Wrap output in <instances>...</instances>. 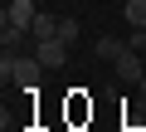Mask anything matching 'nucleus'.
Masks as SVG:
<instances>
[{
    "label": "nucleus",
    "instance_id": "obj_6",
    "mask_svg": "<svg viewBox=\"0 0 146 132\" xmlns=\"http://www.w3.org/2000/svg\"><path fill=\"white\" fill-rule=\"evenodd\" d=\"M25 39H34V34H29V29H20V25H10V20H0V44H5L10 54H15Z\"/></svg>",
    "mask_w": 146,
    "mask_h": 132
},
{
    "label": "nucleus",
    "instance_id": "obj_2",
    "mask_svg": "<svg viewBox=\"0 0 146 132\" xmlns=\"http://www.w3.org/2000/svg\"><path fill=\"white\" fill-rule=\"evenodd\" d=\"M34 54H39L44 69H63V64H68V44H63V39H39Z\"/></svg>",
    "mask_w": 146,
    "mask_h": 132
},
{
    "label": "nucleus",
    "instance_id": "obj_11",
    "mask_svg": "<svg viewBox=\"0 0 146 132\" xmlns=\"http://www.w3.org/2000/svg\"><path fill=\"white\" fill-rule=\"evenodd\" d=\"M117 5H127V0H117Z\"/></svg>",
    "mask_w": 146,
    "mask_h": 132
},
{
    "label": "nucleus",
    "instance_id": "obj_4",
    "mask_svg": "<svg viewBox=\"0 0 146 132\" xmlns=\"http://www.w3.org/2000/svg\"><path fill=\"white\" fill-rule=\"evenodd\" d=\"M34 15H39V10H34V0H10V5H5V20H10V25H20V29H29V25H34Z\"/></svg>",
    "mask_w": 146,
    "mask_h": 132
},
{
    "label": "nucleus",
    "instance_id": "obj_10",
    "mask_svg": "<svg viewBox=\"0 0 146 132\" xmlns=\"http://www.w3.org/2000/svg\"><path fill=\"white\" fill-rule=\"evenodd\" d=\"M127 49H136V54H141V49H146V29H131V34H127Z\"/></svg>",
    "mask_w": 146,
    "mask_h": 132
},
{
    "label": "nucleus",
    "instance_id": "obj_1",
    "mask_svg": "<svg viewBox=\"0 0 146 132\" xmlns=\"http://www.w3.org/2000/svg\"><path fill=\"white\" fill-rule=\"evenodd\" d=\"M39 74H44L39 54H10V49H5V59H0V78H5V83L34 88V83H39Z\"/></svg>",
    "mask_w": 146,
    "mask_h": 132
},
{
    "label": "nucleus",
    "instance_id": "obj_5",
    "mask_svg": "<svg viewBox=\"0 0 146 132\" xmlns=\"http://www.w3.org/2000/svg\"><path fill=\"white\" fill-rule=\"evenodd\" d=\"M93 54H98V59H107V64H117V59L127 54V39H117V34H102V39L93 44Z\"/></svg>",
    "mask_w": 146,
    "mask_h": 132
},
{
    "label": "nucleus",
    "instance_id": "obj_7",
    "mask_svg": "<svg viewBox=\"0 0 146 132\" xmlns=\"http://www.w3.org/2000/svg\"><path fill=\"white\" fill-rule=\"evenodd\" d=\"M29 34H34V44H39V39H58V15H34Z\"/></svg>",
    "mask_w": 146,
    "mask_h": 132
},
{
    "label": "nucleus",
    "instance_id": "obj_9",
    "mask_svg": "<svg viewBox=\"0 0 146 132\" xmlns=\"http://www.w3.org/2000/svg\"><path fill=\"white\" fill-rule=\"evenodd\" d=\"M127 25L131 29H146V0H127Z\"/></svg>",
    "mask_w": 146,
    "mask_h": 132
},
{
    "label": "nucleus",
    "instance_id": "obj_3",
    "mask_svg": "<svg viewBox=\"0 0 146 132\" xmlns=\"http://www.w3.org/2000/svg\"><path fill=\"white\" fill-rule=\"evenodd\" d=\"M112 69H117V78H122V83H141V78H146V69H141L136 49H127V54H122V59L112 64Z\"/></svg>",
    "mask_w": 146,
    "mask_h": 132
},
{
    "label": "nucleus",
    "instance_id": "obj_8",
    "mask_svg": "<svg viewBox=\"0 0 146 132\" xmlns=\"http://www.w3.org/2000/svg\"><path fill=\"white\" fill-rule=\"evenodd\" d=\"M78 34H83V29H78V20H73V15H58V39H63L68 49L78 44Z\"/></svg>",
    "mask_w": 146,
    "mask_h": 132
}]
</instances>
